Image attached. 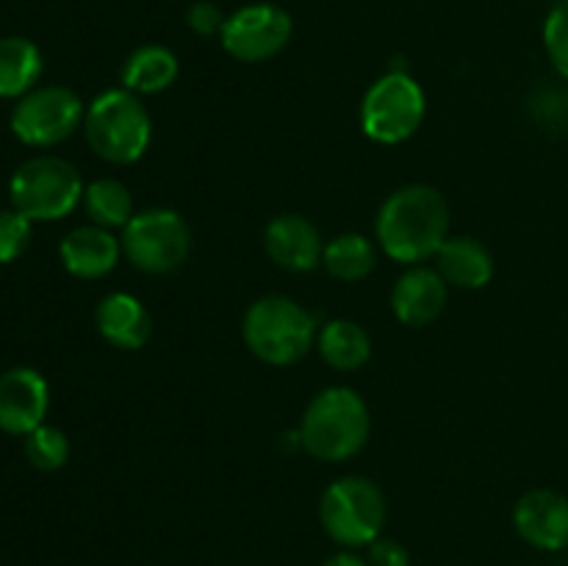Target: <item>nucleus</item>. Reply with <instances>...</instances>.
I'll use <instances>...</instances> for the list:
<instances>
[{"instance_id":"6e6552de","label":"nucleus","mask_w":568,"mask_h":566,"mask_svg":"<svg viewBox=\"0 0 568 566\" xmlns=\"http://www.w3.org/2000/svg\"><path fill=\"white\" fill-rule=\"evenodd\" d=\"M122 255L148 275H166L183 266L192 250V231L175 209H144L122 228Z\"/></svg>"},{"instance_id":"cd10ccee","label":"nucleus","mask_w":568,"mask_h":566,"mask_svg":"<svg viewBox=\"0 0 568 566\" xmlns=\"http://www.w3.org/2000/svg\"><path fill=\"white\" fill-rule=\"evenodd\" d=\"M322 566H369V564H366V558L355 555L353 549H342V553H336V555H331L327 560H322Z\"/></svg>"},{"instance_id":"9b49d317","label":"nucleus","mask_w":568,"mask_h":566,"mask_svg":"<svg viewBox=\"0 0 568 566\" xmlns=\"http://www.w3.org/2000/svg\"><path fill=\"white\" fill-rule=\"evenodd\" d=\"M514 527L530 547L560 553L568 547V497L555 488H532L514 505Z\"/></svg>"},{"instance_id":"aec40b11","label":"nucleus","mask_w":568,"mask_h":566,"mask_svg":"<svg viewBox=\"0 0 568 566\" xmlns=\"http://www.w3.org/2000/svg\"><path fill=\"white\" fill-rule=\"evenodd\" d=\"M42 67V53L31 39H0V98H22L37 89Z\"/></svg>"},{"instance_id":"4468645a","label":"nucleus","mask_w":568,"mask_h":566,"mask_svg":"<svg viewBox=\"0 0 568 566\" xmlns=\"http://www.w3.org/2000/svg\"><path fill=\"white\" fill-rule=\"evenodd\" d=\"M449 283L436 266L414 264L397 277L392 289V311L405 327H425L442 316Z\"/></svg>"},{"instance_id":"f3484780","label":"nucleus","mask_w":568,"mask_h":566,"mask_svg":"<svg viewBox=\"0 0 568 566\" xmlns=\"http://www.w3.org/2000/svg\"><path fill=\"white\" fill-rule=\"evenodd\" d=\"M436 270L455 289H483L494 277V255L480 239L447 236L436 253Z\"/></svg>"},{"instance_id":"a211bd4d","label":"nucleus","mask_w":568,"mask_h":566,"mask_svg":"<svg viewBox=\"0 0 568 566\" xmlns=\"http://www.w3.org/2000/svg\"><path fill=\"white\" fill-rule=\"evenodd\" d=\"M181 61L166 44H142L133 50L120 70L122 89L133 94H161L178 81Z\"/></svg>"},{"instance_id":"4be33fe9","label":"nucleus","mask_w":568,"mask_h":566,"mask_svg":"<svg viewBox=\"0 0 568 566\" xmlns=\"http://www.w3.org/2000/svg\"><path fill=\"white\" fill-rule=\"evenodd\" d=\"M83 209L92 216L94 225L109 228V231H114V228L122 231L131 222V216L136 214L131 189L116 181V178H98V181L89 183L83 189Z\"/></svg>"},{"instance_id":"5701e85b","label":"nucleus","mask_w":568,"mask_h":566,"mask_svg":"<svg viewBox=\"0 0 568 566\" xmlns=\"http://www.w3.org/2000/svg\"><path fill=\"white\" fill-rule=\"evenodd\" d=\"M26 458L39 472L61 469L70 458V438L59 427L39 425L26 436Z\"/></svg>"},{"instance_id":"7ed1b4c3","label":"nucleus","mask_w":568,"mask_h":566,"mask_svg":"<svg viewBox=\"0 0 568 566\" xmlns=\"http://www.w3.org/2000/svg\"><path fill=\"white\" fill-rule=\"evenodd\" d=\"M316 320L305 305L286 294H266L250 303L242 336L250 353L270 366H292L308 355L316 342Z\"/></svg>"},{"instance_id":"2eb2a0df","label":"nucleus","mask_w":568,"mask_h":566,"mask_svg":"<svg viewBox=\"0 0 568 566\" xmlns=\"http://www.w3.org/2000/svg\"><path fill=\"white\" fill-rule=\"evenodd\" d=\"M61 264L81 281H98L116 270L122 259L120 236L100 225H81L67 233L59 244Z\"/></svg>"},{"instance_id":"393cba45","label":"nucleus","mask_w":568,"mask_h":566,"mask_svg":"<svg viewBox=\"0 0 568 566\" xmlns=\"http://www.w3.org/2000/svg\"><path fill=\"white\" fill-rule=\"evenodd\" d=\"M33 236V222L17 209L0 211V264H11L28 250Z\"/></svg>"},{"instance_id":"0eeeda50","label":"nucleus","mask_w":568,"mask_h":566,"mask_svg":"<svg viewBox=\"0 0 568 566\" xmlns=\"http://www.w3.org/2000/svg\"><path fill=\"white\" fill-rule=\"evenodd\" d=\"M427 114L425 89L408 70H388L361 100V128L377 144L408 142Z\"/></svg>"},{"instance_id":"9d476101","label":"nucleus","mask_w":568,"mask_h":566,"mask_svg":"<svg viewBox=\"0 0 568 566\" xmlns=\"http://www.w3.org/2000/svg\"><path fill=\"white\" fill-rule=\"evenodd\" d=\"M294 20L277 3H247L231 11L220 31V44L231 59L242 64H261L288 48Z\"/></svg>"},{"instance_id":"bb28decb","label":"nucleus","mask_w":568,"mask_h":566,"mask_svg":"<svg viewBox=\"0 0 568 566\" xmlns=\"http://www.w3.org/2000/svg\"><path fill=\"white\" fill-rule=\"evenodd\" d=\"M366 564L369 566H410V553L397 538L381 536L366 547Z\"/></svg>"},{"instance_id":"dca6fc26","label":"nucleus","mask_w":568,"mask_h":566,"mask_svg":"<svg viewBox=\"0 0 568 566\" xmlns=\"http://www.w3.org/2000/svg\"><path fill=\"white\" fill-rule=\"evenodd\" d=\"M98 333L116 350H142L153 336V316L139 297L128 292H111L94 309Z\"/></svg>"},{"instance_id":"20e7f679","label":"nucleus","mask_w":568,"mask_h":566,"mask_svg":"<svg viewBox=\"0 0 568 566\" xmlns=\"http://www.w3.org/2000/svg\"><path fill=\"white\" fill-rule=\"evenodd\" d=\"M87 144L109 164H136L153 139V120L142 98L128 89H105L89 103L83 117Z\"/></svg>"},{"instance_id":"f257e3e1","label":"nucleus","mask_w":568,"mask_h":566,"mask_svg":"<svg viewBox=\"0 0 568 566\" xmlns=\"http://www.w3.org/2000/svg\"><path fill=\"white\" fill-rule=\"evenodd\" d=\"M449 236V203L430 183H408L383 200L375 239L383 253L405 266L436 259Z\"/></svg>"},{"instance_id":"ddd939ff","label":"nucleus","mask_w":568,"mask_h":566,"mask_svg":"<svg viewBox=\"0 0 568 566\" xmlns=\"http://www.w3.org/2000/svg\"><path fill=\"white\" fill-rule=\"evenodd\" d=\"M264 250L281 270L311 272L322 266V242L320 228L303 214H277L264 228Z\"/></svg>"},{"instance_id":"1a4fd4ad","label":"nucleus","mask_w":568,"mask_h":566,"mask_svg":"<svg viewBox=\"0 0 568 566\" xmlns=\"http://www.w3.org/2000/svg\"><path fill=\"white\" fill-rule=\"evenodd\" d=\"M87 105L67 87H37L11 109V133L28 148H53L83 125Z\"/></svg>"},{"instance_id":"b1692460","label":"nucleus","mask_w":568,"mask_h":566,"mask_svg":"<svg viewBox=\"0 0 568 566\" xmlns=\"http://www.w3.org/2000/svg\"><path fill=\"white\" fill-rule=\"evenodd\" d=\"M544 50L558 75L568 81V0H558L544 20Z\"/></svg>"},{"instance_id":"a878e982","label":"nucleus","mask_w":568,"mask_h":566,"mask_svg":"<svg viewBox=\"0 0 568 566\" xmlns=\"http://www.w3.org/2000/svg\"><path fill=\"white\" fill-rule=\"evenodd\" d=\"M227 14L211 0H197V3L189 6L186 11V26L189 31L197 33V37H220L222 26H225Z\"/></svg>"},{"instance_id":"f8f14e48","label":"nucleus","mask_w":568,"mask_h":566,"mask_svg":"<svg viewBox=\"0 0 568 566\" xmlns=\"http://www.w3.org/2000/svg\"><path fill=\"white\" fill-rule=\"evenodd\" d=\"M50 405L48 381L31 366H14L0 375V431L28 436L44 425Z\"/></svg>"},{"instance_id":"412c9836","label":"nucleus","mask_w":568,"mask_h":566,"mask_svg":"<svg viewBox=\"0 0 568 566\" xmlns=\"http://www.w3.org/2000/svg\"><path fill=\"white\" fill-rule=\"evenodd\" d=\"M377 250L375 242L364 233H338L336 239L325 244L322 266L331 272L336 281L358 283L375 272Z\"/></svg>"},{"instance_id":"39448f33","label":"nucleus","mask_w":568,"mask_h":566,"mask_svg":"<svg viewBox=\"0 0 568 566\" xmlns=\"http://www.w3.org/2000/svg\"><path fill=\"white\" fill-rule=\"evenodd\" d=\"M388 505L381 486L364 475H347L333 481L322 492V530L344 549L369 547L383 536Z\"/></svg>"},{"instance_id":"423d86ee","label":"nucleus","mask_w":568,"mask_h":566,"mask_svg":"<svg viewBox=\"0 0 568 566\" xmlns=\"http://www.w3.org/2000/svg\"><path fill=\"white\" fill-rule=\"evenodd\" d=\"M83 178L61 155H33L22 161L9 181L11 209L31 222L64 220L83 203Z\"/></svg>"},{"instance_id":"f03ea898","label":"nucleus","mask_w":568,"mask_h":566,"mask_svg":"<svg viewBox=\"0 0 568 566\" xmlns=\"http://www.w3.org/2000/svg\"><path fill=\"white\" fill-rule=\"evenodd\" d=\"M300 447L325 464H344L366 447L372 414L366 400L349 386H327L314 394L300 420Z\"/></svg>"},{"instance_id":"6ab92c4d","label":"nucleus","mask_w":568,"mask_h":566,"mask_svg":"<svg viewBox=\"0 0 568 566\" xmlns=\"http://www.w3.org/2000/svg\"><path fill=\"white\" fill-rule=\"evenodd\" d=\"M316 347L322 361L338 372H355L372 358V336L364 325L353 320L325 322L316 333Z\"/></svg>"}]
</instances>
